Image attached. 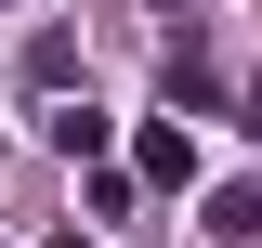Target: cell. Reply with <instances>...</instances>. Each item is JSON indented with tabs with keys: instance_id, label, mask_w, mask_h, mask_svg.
<instances>
[{
	"instance_id": "6",
	"label": "cell",
	"mask_w": 262,
	"mask_h": 248,
	"mask_svg": "<svg viewBox=\"0 0 262 248\" xmlns=\"http://www.w3.org/2000/svg\"><path fill=\"white\" fill-rule=\"evenodd\" d=\"M53 248H92V235H79V222H66V235H53Z\"/></svg>"
},
{
	"instance_id": "3",
	"label": "cell",
	"mask_w": 262,
	"mask_h": 248,
	"mask_svg": "<svg viewBox=\"0 0 262 248\" xmlns=\"http://www.w3.org/2000/svg\"><path fill=\"white\" fill-rule=\"evenodd\" d=\"M210 235H223V248H262V183H210Z\"/></svg>"
},
{
	"instance_id": "2",
	"label": "cell",
	"mask_w": 262,
	"mask_h": 248,
	"mask_svg": "<svg viewBox=\"0 0 262 248\" xmlns=\"http://www.w3.org/2000/svg\"><path fill=\"white\" fill-rule=\"evenodd\" d=\"M158 79H170V105H184V118H210V105H223V79H210V53H196V27H170Z\"/></svg>"
},
{
	"instance_id": "4",
	"label": "cell",
	"mask_w": 262,
	"mask_h": 248,
	"mask_svg": "<svg viewBox=\"0 0 262 248\" xmlns=\"http://www.w3.org/2000/svg\"><path fill=\"white\" fill-rule=\"evenodd\" d=\"M105 131H118L105 105H53V144H66V157H92V170H105Z\"/></svg>"
},
{
	"instance_id": "5",
	"label": "cell",
	"mask_w": 262,
	"mask_h": 248,
	"mask_svg": "<svg viewBox=\"0 0 262 248\" xmlns=\"http://www.w3.org/2000/svg\"><path fill=\"white\" fill-rule=\"evenodd\" d=\"M249 131H262V65H249Z\"/></svg>"
},
{
	"instance_id": "1",
	"label": "cell",
	"mask_w": 262,
	"mask_h": 248,
	"mask_svg": "<svg viewBox=\"0 0 262 248\" xmlns=\"http://www.w3.org/2000/svg\"><path fill=\"white\" fill-rule=\"evenodd\" d=\"M131 183H170V196H184L196 183V131L184 118H144V131H131Z\"/></svg>"
}]
</instances>
